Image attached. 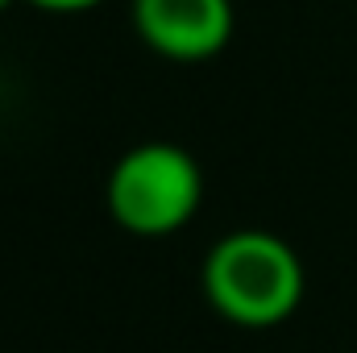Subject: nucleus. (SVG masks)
Listing matches in <instances>:
<instances>
[{"label": "nucleus", "instance_id": "obj_2", "mask_svg": "<svg viewBox=\"0 0 357 353\" xmlns=\"http://www.w3.org/2000/svg\"><path fill=\"white\" fill-rule=\"evenodd\" d=\"M108 216L133 237L178 233L204 200V175L175 142H142L108 171Z\"/></svg>", "mask_w": 357, "mask_h": 353}, {"label": "nucleus", "instance_id": "obj_1", "mask_svg": "<svg viewBox=\"0 0 357 353\" xmlns=\"http://www.w3.org/2000/svg\"><path fill=\"white\" fill-rule=\"evenodd\" d=\"M204 299L216 316L241 329L282 324L303 299V262L299 254L266 229L225 233L199 270Z\"/></svg>", "mask_w": 357, "mask_h": 353}, {"label": "nucleus", "instance_id": "obj_3", "mask_svg": "<svg viewBox=\"0 0 357 353\" xmlns=\"http://www.w3.org/2000/svg\"><path fill=\"white\" fill-rule=\"evenodd\" d=\"M133 33L162 59L199 63L229 46L233 0H133Z\"/></svg>", "mask_w": 357, "mask_h": 353}, {"label": "nucleus", "instance_id": "obj_4", "mask_svg": "<svg viewBox=\"0 0 357 353\" xmlns=\"http://www.w3.org/2000/svg\"><path fill=\"white\" fill-rule=\"evenodd\" d=\"M29 4L42 13H84V8H96L100 0H29Z\"/></svg>", "mask_w": 357, "mask_h": 353}, {"label": "nucleus", "instance_id": "obj_5", "mask_svg": "<svg viewBox=\"0 0 357 353\" xmlns=\"http://www.w3.org/2000/svg\"><path fill=\"white\" fill-rule=\"evenodd\" d=\"M8 4H13V0H0V13H4V8H8Z\"/></svg>", "mask_w": 357, "mask_h": 353}]
</instances>
